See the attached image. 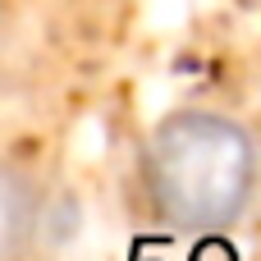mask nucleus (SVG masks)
Here are the masks:
<instances>
[{
    "label": "nucleus",
    "instance_id": "1",
    "mask_svg": "<svg viewBox=\"0 0 261 261\" xmlns=\"http://www.w3.org/2000/svg\"><path fill=\"white\" fill-rule=\"evenodd\" d=\"M133 193L142 216L165 234H225L257 206L261 142L229 110L179 106L142 133Z\"/></svg>",
    "mask_w": 261,
    "mask_h": 261
},
{
    "label": "nucleus",
    "instance_id": "2",
    "mask_svg": "<svg viewBox=\"0 0 261 261\" xmlns=\"http://www.w3.org/2000/svg\"><path fill=\"white\" fill-rule=\"evenodd\" d=\"M60 243V193L28 161L0 156V261H55Z\"/></svg>",
    "mask_w": 261,
    "mask_h": 261
}]
</instances>
